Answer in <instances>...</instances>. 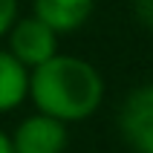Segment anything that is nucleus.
<instances>
[{"instance_id": "f257e3e1", "label": "nucleus", "mask_w": 153, "mask_h": 153, "mask_svg": "<svg viewBox=\"0 0 153 153\" xmlns=\"http://www.w3.org/2000/svg\"><path fill=\"white\" fill-rule=\"evenodd\" d=\"M104 95V75L81 55L58 52L29 72V101L35 104V113H43L67 127L95 116Z\"/></svg>"}, {"instance_id": "f03ea898", "label": "nucleus", "mask_w": 153, "mask_h": 153, "mask_svg": "<svg viewBox=\"0 0 153 153\" xmlns=\"http://www.w3.org/2000/svg\"><path fill=\"white\" fill-rule=\"evenodd\" d=\"M6 52L32 72L58 55V35L46 23H41L35 15L17 17L12 29L6 32Z\"/></svg>"}, {"instance_id": "7ed1b4c3", "label": "nucleus", "mask_w": 153, "mask_h": 153, "mask_svg": "<svg viewBox=\"0 0 153 153\" xmlns=\"http://www.w3.org/2000/svg\"><path fill=\"white\" fill-rule=\"evenodd\" d=\"M116 124L133 153H153V81L133 87L124 95Z\"/></svg>"}, {"instance_id": "20e7f679", "label": "nucleus", "mask_w": 153, "mask_h": 153, "mask_svg": "<svg viewBox=\"0 0 153 153\" xmlns=\"http://www.w3.org/2000/svg\"><path fill=\"white\" fill-rule=\"evenodd\" d=\"M9 139L15 153H64L69 145V127L43 113H32L17 121Z\"/></svg>"}, {"instance_id": "39448f33", "label": "nucleus", "mask_w": 153, "mask_h": 153, "mask_svg": "<svg viewBox=\"0 0 153 153\" xmlns=\"http://www.w3.org/2000/svg\"><path fill=\"white\" fill-rule=\"evenodd\" d=\"M95 0H32V15L55 35L78 32L93 17Z\"/></svg>"}, {"instance_id": "423d86ee", "label": "nucleus", "mask_w": 153, "mask_h": 153, "mask_svg": "<svg viewBox=\"0 0 153 153\" xmlns=\"http://www.w3.org/2000/svg\"><path fill=\"white\" fill-rule=\"evenodd\" d=\"M29 98V69L0 49V116L15 113Z\"/></svg>"}, {"instance_id": "0eeeda50", "label": "nucleus", "mask_w": 153, "mask_h": 153, "mask_svg": "<svg viewBox=\"0 0 153 153\" xmlns=\"http://www.w3.org/2000/svg\"><path fill=\"white\" fill-rule=\"evenodd\" d=\"M15 20H17V0H0V38H6Z\"/></svg>"}, {"instance_id": "6e6552de", "label": "nucleus", "mask_w": 153, "mask_h": 153, "mask_svg": "<svg viewBox=\"0 0 153 153\" xmlns=\"http://www.w3.org/2000/svg\"><path fill=\"white\" fill-rule=\"evenodd\" d=\"M136 17L147 32H153V0H136Z\"/></svg>"}, {"instance_id": "1a4fd4ad", "label": "nucleus", "mask_w": 153, "mask_h": 153, "mask_svg": "<svg viewBox=\"0 0 153 153\" xmlns=\"http://www.w3.org/2000/svg\"><path fill=\"white\" fill-rule=\"evenodd\" d=\"M0 153H15L12 150V139H9V133L3 127H0Z\"/></svg>"}, {"instance_id": "9d476101", "label": "nucleus", "mask_w": 153, "mask_h": 153, "mask_svg": "<svg viewBox=\"0 0 153 153\" xmlns=\"http://www.w3.org/2000/svg\"><path fill=\"white\" fill-rule=\"evenodd\" d=\"M133 3H136V0H133Z\"/></svg>"}]
</instances>
